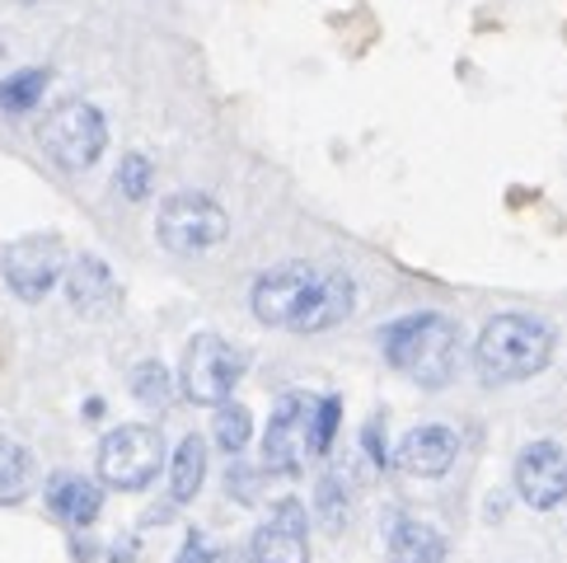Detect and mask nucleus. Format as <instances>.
<instances>
[{
  "instance_id": "nucleus-1",
  "label": "nucleus",
  "mask_w": 567,
  "mask_h": 563,
  "mask_svg": "<svg viewBox=\"0 0 567 563\" xmlns=\"http://www.w3.org/2000/svg\"><path fill=\"white\" fill-rule=\"evenodd\" d=\"M254 315L268 329L323 334L357 310V282L338 268L277 264L254 282Z\"/></svg>"
},
{
  "instance_id": "nucleus-2",
  "label": "nucleus",
  "mask_w": 567,
  "mask_h": 563,
  "mask_svg": "<svg viewBox=\"0 0 567 563\" xmlns=\"http://www.w3.org/2000/svg\"><path fill=\"white\" fill-rule=\"evenodd\" d=\"M380 352L399 376H409L427 390H441L455 376V361H460V325L436 310L403 315L380 329Z\"/></svg>"
},
{
  "instance_id": "nucleus-3",
  "label": "nucleus",
  "mask_w": 567,
  "mask_h": 563,
  "mask_svg": "<svg viewBox=\"0 0 567 563\" xmlns=\"http://www.w3.org/2000/svg\"><path fill=\"white\" fill-rule=\"evenodd\" d=\"M554 357V329L535 315H497L483 325L474 361L488 380H530L549 367Z\"/></svg>"
},
{
  "instance_id": "nucleus-4",
  "label": "nucleus",
  "mask_w": 567,
  "mask_h": 563,
  "mask_svg": "<svg viewBox=\"0 0 567 563\" xmlns=\"http://www.w3.org/2000/svg\"><path fill=\"white\" fill-rule=\"evenodd\" d=\"M38 141H43V151L56 170L80 174V170L99 165V155L109 151V117L94 104H85V99H66V104H56L43 117Z\"/></svg>"
},
{
  "instance_id": "nucleus-5",
  "label": "nucleus",
  "mask_w": 567,
  "mask_h": 563,
  "mask_svg": "<svg viewBox=\"0 0 567 563\" xmlns=\"http://www.w3.org/2000/svg\"><path fill=\"white\" fill-rule=\"evenodd\" d=\"M319 399L306 390H287L277 399L268 437H262V460L277 474H300L310 470V460H319Z\"/></svg>"
},
{
  "instance_id": "nucleus-6",
  "label": "nucleus",
  "mask_w": 567,
  "mask_h": 563,
  "mask_svg": "<svg viewBox=\"0 0 567 563\" xmlns=\"http://www.w3.org/2000/svg\"><path fill=\"white\" fill-rule=\"evenodd\" d=\"M159 470H165V437L151 422H123L99 441V479L109 489H151Z\"/></svg>"
},
{
  "instance_id": "nucleus-7",
  "label": "nucleus",
  "mask_w": 567,
  "mask_h": 563,
  "mask_svg": "<svg viewBox=\"0 0 567 563\" xmlns=\"http://www.w3.org/2000/svg\"><path fill=\"white\" fill-rule=\"evenodd\" d=\"M155 235L159 245L178 258H197L216 249L220 239L230 235V216L220 203H212L207 193H174L159 203V216H155Z\"/></svg>"
},
{
  "instance_id": "nucleus-8",
  "label": "nucleus",
  "mask_w": 567,
  "mask_h": 563,
  "mask_svg": "<svg viewBox=\"0 0 567 563\" xmlns=\"http://www.w3.org/2000/svg\"><path fill=\"white\" fill-rule=\"evenodd\" d=\"M239 376H245V352L230 348L220 334H197L193 344L184 348V367H178V386L193 405H226L235 395Z\"/></svg>"
},
{
  "instance_id": "nucleus-9",
  "label": "nucleus",
  "mask_w": 567,
  "mask_h": 563,
  "mask_svg": "<svg viewBox=\"0 0 567 563\" xmlns=\"http://www.w3.org/2000/svg\"><path fill=\"white\" fill-rule=\"evenodd\" d=\"M71 264V254H66V239L62 235H52V231H38V235H24V239H14V245L0 254V273H6V287L19 296V300H29V306H38L56 282H62Z\"/></svg>"
},
{
  "instance_id": "nucleus-10",
  "label": "nucleus",
  "mask_w": 567,
  "mask_h": 563,
  "mask_svg": "<svg viewBox=\"0 0 567 563\" xmlns=\"http://www.w3.org/2000/svg\"><path fill=\"white\" fill-rule=\"evenodd\" d=\"M258 563H310V512L300 498H281L272 516L254 531Z\"/></svg>"
},
{
  "instance_id": "nucleus-11",
  "label": "nucleus",
  "mask_w": 567,
  "mask_h": 563,
  "mask_svg": "<svg viewBox=\"0 0 567 563\" xmlns=\"http://www.w3.org/2000/svg\"><path fill=\"white\" fill-rule=\"evenodd\" d=\"M516 489L535 512L567 502V455L558 441H530L516 460Z\"/></svg>"
},
{
  "instance_id": "nucleus-12",
  "label": "nucleus",
  "mask_w": 567,
  "mask_h": 563,
  "mask_svg": "<svg viewBox=\"0 0 567 563\" xmlns=\"http://www.w3.org/2000/svg\"><path fill=\"white\" fill-rule=\"evenodd\" d=\"M62 282H66V300L75 306V315L104 319V315H113L117 306H123V287H117L113 268H109L99 254L71 258L66 273H62Z\"/></svg>"
},
{
  "instance_id": "nucleus-13",
  "label": "nucleus",
  "mask_w": 567,
  "mask_h": 563,
  "mask_svg": "<svg viewBox=\"0 0 567 563\" xmlns=\"http://www.w3.org/2000/svg\"><path fill=\"white\" fill-rule=\"evenodd\" d=\"M455 455H460V437L451 428H441V422H422V428H413L394 451L399 470L417 474V479H441L455 465Z\"/></svg>"
},
{
  "instance_id": "nucleus-14",
  "label": "nucleus",
  "mask_w": 567,
  "mask_h": 563,
  "mask_svg": "<svg viewBox=\"0 0 567 563\" xmlns=\"http://www.w3.org/2000/svg\"><path fill=\"white\" fill-rule=\"evenodd\" d=\"M384 550H390V563H445L441 531L409 512H394L384 521Z\"/></svg>"
},
{
  "instance_id": "nucleus-15",
  "label": "nucleus",
  "mask_w": 567,
  "mask_h": 563,
  "mask_svg": "<svg viewBox=\"0 0 567 563\" xmlns=\"http://www.w3.org/2000/svg\"><path fill=\"white\" fill-rule=\"evenodd\" d=\"M48 508L66 526H94V516L104 512V489L90 484L85 474H52L48 479Z\"/></svg>"
},
{
  "instance_id": "nucleus-16",
  "label": "nucleus",
  "mask_w": 567,
  "mask_h": 563,
  "mask_svg": "<svg viewBox=\"0 0 567 563\" xmlns=\"http://www.w3.org/2000/svg\"><path fill=\"white\" fill-rule=\"evenodd\" d=\"M202 479H207V441L193 432L178 441V451L169 455V498L193 502L202 493Z\"/></svg>"
},
{
  "instance_id": "nucleus-17",
  "label": "nucleus",
  "mask_w": 567,
  "mask_h": 563,
  "mask_svg": "<svg viewBox=\"0 0 567 563\" xmlns=\"http://www.w3.org/2000/svg\"><path fill=\"white\" fill-rule=\"evenodd\" d=\"M33 484V455L14 437H0V508H10Z\"/></svg>"
},
{
  "instance_id": "nucleus-18",
  "label": "nucleus",
  "mask_w": 567,
  "mask_h": 563,
  "mask_svg": "<svg viewBox=\"0 0 567 563\" xmlns=\"http://www.w3.org/2000/svg\"><path fill=\"white\" fill-rule=\"evenodd\" d=\"M48 80H52V71L48 66H29V71H14V75H6L0 80V113H29V109H38V99L48 94Z\"/></svg>"
},
{
  "instance_id": "nucleus-19",
  "label": "nucleus",
  "mask_w": 567,
  "mask_h": 563,
  "mask_svg": "<svg viewBox=\"0 0 567 563\" xmlns=\"http://www.w3.org/2000/svg\"><path fill=\"white\" fill-rule=\"evenodd\" d=\"M249 437H254V418H249L245 405H235V399L216 405V441H220V451L239 455V451L249 447Z\"/></svg>"
},
{
  "instance_id": "nucleus-20",
  "label": "nucleus",
  "mask_w": 567,
  "mask_h": 563,
  "mask_svg": "<svg viewBox=\"0 0 567 563\" xmlns=\"http://www.w3.org/2000/svg\"><path fill=\"white\" fill-rule=\"evenodd\" d=\"M151 184H155V165L141 151H127L123 165H117V193H123L127 203H146Z\"/></svg>"
},
{
  "instance_id": "nucleus-21",
  "label": "nucleus",
  "mask_w": 567,
  "mask_h": 563,
  "mask_svg": "<svg viewBox=\"0 0 567 563\" xmlns=\"http://www.w3.org/2000/svg\"><path fill=\"white\" fill-rule=\"evenodd\" d=\"M132 395L141 399V405H165V399L174 395V380L159 361H141V367L132 371Z\"/></svg>"
},
{
  "instance_id": "nucleus-22",
  "label": "nucleus",
  "mask_w": 567,
  "mask_h": 563,
  "mask_svg": "<svg viewBox=\"0 0 567 563\" xmlns=\"http://www.w3.org/2000/svg\"><path fill=\"white\" fill-rule=\"evenodd\" d=\"M338 413H342V409H338V399H333V395H329V399H319V447H323V451L333 447V432H338Z\"/></svg>"
},
{
  "instance_id": "nucleus-23",
  "label": "nucleus",
  "mask_w": 567,
  "mask_h": 563,
  "mask_svg": "<svg viewBox=\"0 0 567 563\" xmlns=\"http://www.w3.org/2000/svg\"><path fill=\"white\" fill-rule=\"evenodd\" d=\"M178 563H207V545H202L197 531L188 535V545H184V554H178Z\"/></svg>"
}]
</instances>
